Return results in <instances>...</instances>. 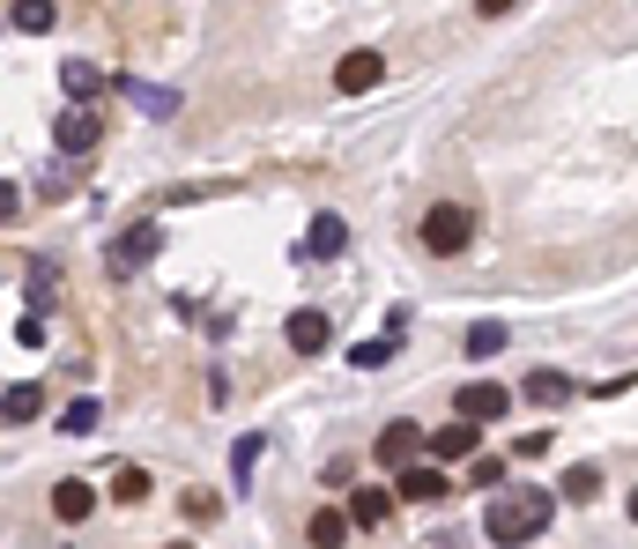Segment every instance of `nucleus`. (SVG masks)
Segmentation results:
<instances>
[{
    "instance_id": "21",
    "label": "nucleus",
    "mask_w": 638,
    "mask_h": 549,
    "mask_svg": "<svg viewBox=\"0 0 638 549\" xmlns=\"http://www.w3.org/2000/svg\"><path fill=\"white\" fill-rule=\"evenodd\" d=\"M393 356H401V334H371V342L349 350V364H357V372H379V364H393Z\"/></svg>"
},
{
    "instance_id": "9",
    "label": "nucleus",
    "mask_w": 638,
    "mask_h": 549,
    "mask_svg": "<svg viewBox=\"0 0 638 549\" xmlns=\"http://www.w3.org/2000/svg\"><path fill=\"white\" fill-rule=\"evenodd\" d=\"M90 512H97V490H90L82 475H68V483H52V520H60V527H82Z\"/></svg>"
},
{
    "instance_id": "11",
    "label": "nucleus",
    "mask_w": 638,
    "mask_h": 549,
    "mask_svg": "<svg viewBox=\"0 0 638 549\" xmlns=\"http://www.w3.org/2000/svg\"><path fill=\"white\" fill-rule=\"evenodd\" d=\"M475 438H483V431H475V424H461V416H453V424H439V431H431V438H423V446L439 453V460H475Z\"/></svg>"
},
{
    "instance_id": "15",
    "label": "nucleus",
    "mask_w": 638,
    "mask_h": 549,
    "mask_svg": "<svg viewBox=\"0 0 638 549\" xmlns=\"http://www.w3.org/2000/svg\"><path fill=\"white\" fill-rule=\"evenodd\" d=\"M393 498H409V505H439L445 498V475L439 468H401V490Z\"/></svg>"
},
{
    "instance_id": "25",
    "label": "nucleus",
    "mask_w": 638,
    "mask_h": 549,
    "mask_svg": "<svg viewBox=\"0 0 638 549\" xmlns=\"http://www.w3.org/2000/svg\"><path fill=\"white\" fill-rule=\"evenodd\" d=\"M52 23H60V8H45V0H30V8H16V30H23V38H45Z\"/></svg>"
},
{
    "instance_id": "13",
    "label": "nucleus",
    "mask_w": 638,
    "mask_h": 549,
    "mask_svg": "<svg viewBox=\"0 0 638 549\" xmlns=\"http://www.w3.org/2000/svg\"><path fill=\"white\" fill-rule=\"evenodd\" d=\"M260 446H268L260 431H246V438L230 446V498H246V490H253V468H260Z\"/></svg>"
},
{
    "instance_id": "23",
    "label": "nucleus",
    "mask_w": 638,
    "mask_h": 549,
    "mask_svg": "<svg viewBox=\"0 0 638 549\" xmlns=\"http://www.w3.org/2000/svg\"><path fill=\"white\" fill-rule=\"evenodd\" d=\"M97 424H104V408H97V401H74V408H60V431H68V438H90Z\"/></svg>"
},
{
    "instance_id": "4",
    "label": "nucleus",
    "mask_w": 638,
    "mask_h": 549,
    "mask_svg": "<svg viewBox=\"0 0 638 549\" xmlns=\"http://www.w3.org/2000/svg\"><path fill=\"white\" fill-rule=\"evenodd\" d=\"M453 408H461V424H497V416H505V408H513V394H505V386H497V379H467L461 394H453Z\"/></svg>"
},
{
    "instance_id": "17",
    "label": "nucleus",
    "mask_w": 638,
    "mask_h": 549,
    "mask_svg": "<svg viewBox=\"0 0 638 549\" xmlns=\"http://www.w3.org/2000/svg\"><path fill=\"white\" fill-rule=\"evenodd\" d=\"M305 542L312 549H342L349 542V512H327V505H319L312 520H305Z\"/></svg>"
},
{
    "instance_id": "8",
    "label": "nucleus",
    "mask_w": 638,
    "mask_h": 549,
    "mask_svg": "<svg viewBox=\"0 0 638 549\" xmlns=\"http://www.w3.org/2000/svg\"><path fill=\"white\" fill-rule=\"evenodd\" d=\"M282 342H290L297 356H319V350H327V342H335V320L305 304V312H290V327H282Z\"/></svg>"
},
{
    "instance_id": "6",
    "label": "nucleus",
    "mask_w": 638,
    "mask_h": 549,
    "mask_svg": "<svg viewBox=\"0 0 638 549\" xmlns=\"http://www.w3.org/2000/svg\"><path fill=\"white\" fill-rule=\"evenodd\" d=\"M379 75H387V60H379L371 45H357V52H342V60H335V90H342V97H364V90H379Z\"/></svg>"
},
{
    "instance_id": "12",
    "label": "nucleus",
    "mask_w": 638,
    "mask_h": 549,
    "mask_svg": "<svg viewBox=\"0 0 638 549\" xmlns=\"http://www.w3.org/2000/svg\"><path fill=\"white\" fill-rule=\"evenodd\" d=\"M342 246H349V224H342V216H312V230H305V260H335Z\"/></svg>"
},
{
    "instance_id": "14",
    "label": "nucleus",
    "mask_w": 638,
    "mask_h": 549,
    "mask_svg": "<svg viewBox=\"0 0 638 549\" xmlns=\"http://www.w3.org/2000/svg\"><path fill=\"white\" fill-rule=\"evenodd\" d=\"M519 394L535 401V408H565V401L579 394V386H572L565 372H527V386H519Z\"/></svg>"
},
{
    "instance_id": "29",
    "label": "nucleus",
    "mask_w": 638,
    "mask_h": 549,
    "mask_svg": "<svg viewBox=\"0 0 638 549\" xmlns=\"http://www.w3.org/2000/svg\"><path fill=\"white\" fill-rule=\"evenodd\" d=\"M16 208H23V186H16V178H0V224H8Z\"/></svg>"
},
{
    "instance_id": "10",
    "label": "nucleus",
    "mask_w": 638,
    "mask_h": 549,
    "mask_svg": "<svg viewBox=\"0 0 638 549\" xmlns=\"http://www.w3.org/2000/svg\"><path fill=\"white\" fill-rule=\"evenodd\" d=\"M393 490H379V483H364V490H349V527H387L393 520Z\"/></svg>"
},
{
    "instance_id": "7",
    "label": "nucleus",
    "mask_w": 638,
    "mask_h": 549,
    "mask_svg": "<svg viewBox=\"0 0 638 549\" xmlns=\"http://www.w3.org/2000/svg\"><path fill=\"white\" fill-rule=\"evenodd\" d=\"M416 453H423V431L409 424V416H393V424L379 431V468H416Z\"/></svg>"
},
{
    "instance_id": "19",
    "label": "nucleus",
    "mask_w": 638,
    "mask_h": 549,
    "mask_svg": "<svg viewBox=\"0 0 638 549\" xmlns=\"http://www.w3.org/2000/svg\"><path fill=\"white\" fill-rule=\"evenodd\" d=\"M505 342H513V334H505L497 320H475V327H467V350H461V356H475V364H491V356L505 350Z\"/></svg>"
},
{
    "instance_id": "18",
    "label": "nucleus",
    "mask_w": 638,
    "mask_h": 549,
    "mask_svg": "<svg viewBox=\"0 0 638 549\" xmlns=\"http://www.w3.org/2000/svg\"><path fill=\"white\" fill-rule=\"evenodd\" d=\"M60 82H68L74 104H90V97L104 90V68H97V60H68V68H60Z\"/></svg>"
},
{
    "instance_id": "1",
    "label": "nucleus",
    "mask_w": 638,
    "mask_h": 549,
    "mask_svg": "<svg viewBox=\"0 0 638 549\" xmlns=\"http://www.w3.org/2000/svg\"><path fill=\"white\" fill-rule=\"evenodd\" d=\"M549 520H557V490H497V498L483 505V542L527 549Z\"/></svg>"
},
{
    "instance_id": "5",
    "label": "nucleus",
    "mask_w": 638,
    "mask_h": 549,
    "mask_svg": "<svg viewBox=\"0 0 638 549\" xmlns=\"http://www.w3.org/2000/svg\"><path fill=\"white\" fill-rule=\"evenodd\" d=\"M97 134H104V120L90 112V104H74V112H60V120H52L60 156H90V149H97Z\"/></svg>"
},
{
    "instance_id": "22",
    "label": "nucleus",
    "mask_w": 638,
    "mask_h": 549,
    "mask_svg": "<svg viewBox=\"0 0 638 549\" xmlns=\"http://www.w3.org/2000/svg\"><path fill=\"white\" fill-rule=\"evenodd\" d=\"M557 490H565L572 505H594V498H601V468H565V483H557Z\"/></svg>"
},
{
    "instance_id": "24",
    "label": "nucleus",
    "mask_w": 638,
    "mask_h": 549,
    "mask_svg": "<svg viewBox=\"0 0 638 549\" xmlns=\"http://www.w3.org/2000/svg\"><path fill=\"white\" fill-rule=\"evenodd\" d=\"M148 490H156V483H148V468H120V475H112V498H120V505H142Z\"/></svg>"
},
{
    "instance_id": "26",
    "label": "nucleus",
    "mask_w": 638,
    "mask_h": 549,
    "mask_svg": "<svg viewBox=\"0 0 638 549\" xmlns=\"http://www.w3.org/2000/svg\"><path fill=\"white\" fill-rule=\"evenodd\" d=\"M467 483H475V490H505V460H475V468H467Z\"/></svg>"
},
{
    "instance_id": "31",
    "label": "nucleus",
    "mask_w": 638,
    "mask_h": 549,
    "mask_svg": "<svg viewBox=\"0 0 638 549\" xmlns=\"http://www.w3.org/2000/svg\"><path fill=\"white\" fill-rule=\"evenodd\" d=\"M172 549H194V542H172Z\"/></svg>"
},
{
    "instance_id": "3",
    "label": "nucleus",
    "mask_w": 638,
    "mask_h": 549,
    "mask_svg": "<svg viewBox=\"0 0 638 549\" xmlns=\"http://www.w3.org/2000/svg\"><path fill=\"white\" fill-rule=\"evenodd\" d=\"M156 252H164V230H156V224H134V230H120V238L104 246V268H112V274H134V268H148Z\"/></svg>"
},
{
    "instance_id": "27",
    "label": "nucleus",
    "mask_w": 638,
    "mask_h": 549,
    "mask_svg": "<svg viewBox=\"0 0 638 549\" xmlns=\"http://www.w3.org/2000/svg\"><path fill=\"white\" fill-rule=\"evenodd\" d=\"M216 512H223V498H208V490H186V520H200V527H208Z\"/></svg>"
},
{
    "instance_id": "2",
    "label": "nucleus",
    "mask_w": 638,
    "mask_h": 549,
    "mask_svg": "<svg viewBox=\"0 0 638 549\" xmlns=\"http://www.w3.org/2000/svg\"><path fill=\"white\" fill-rule=\"evenodd\" d=\"M423 252H439V260H453V252H467V238H475V216H467L461 200H439L431 216H423Z\"/></svg>"
},
{
    "instance_id": "16",
    "label": "nucleus",
    "mask_w": 638,
    "mask_h": 549,
    "mask_svg": "<svg viewBox=\"0 0 638 549\" xmlns=\"http://www.w3.org/2000/svg\"><path fill=\"white\" fill-rule=\"evenodd\" d=\"M45 408V386H0V424H30Z\"/></svg>"
},
{
    "instance_id": "28",
    "label": "nucleus",
    "mask_w": 638,
    "mask_h": 549,
    "mask_svg": "<svg viewBox=\"0 0 638 549\" xmlns=\"http://www.w3.org/2000/svg\"><path fill=\"white\" fill-rule=\"evenodd\" d=\"M16 342H23V350H45V320H38V312H30V320H16Z\"/></svg>"
},
{
    "instance_id": "30",
    "label": "nucleus",
    "mask_w": 638,
    "mask_h": 549,
    "mask_svg": "<svg viewBox=\"0 0 638 549\" xmlns=\"http://www.w3.org/2000/svg\"><path fill=\"white\" fill-rule=\"evenodd\" d=\"M631 527H638V490H631Z\"/></svg>"
},
{
    "instance_id": "20",
    "label": "nucleus",
    "mask_w": 638,
    "mask_h": 549,
    "mask_svg": "<svg viewBox=\"0 0 638 549\" xmlns=\"http://www.w3.org/2000/svg\"><path fill=\"white\" fill-rule=\"evenodd\" d=\"M120 90H126V97H134V104H142L148 120H172V112H178V97H172V90H156V82H134V75H126Z\"/></svg>"
}]
</instances>
